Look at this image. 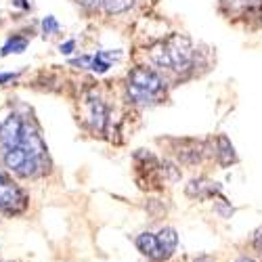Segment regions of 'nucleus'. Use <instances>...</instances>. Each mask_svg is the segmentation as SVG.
Instances as JSON below:
<instances>
[{"instance_id":"f257e3e1","label":"nucleus","mask_w":262,"mask_h":262,"mask_svg":"<svg viewBox=\"0 0 262 262\" xmlns=\"http://www.w3.org/2000/svg\"><path fill=\"white\" fill-rule=\"evenodd\" d=\"M147 65L160 72L170 86H177L198 76V70L202 68V51L189 36L172 32L147 47Z\"/></svg>"},{"instance_id":"f03ea898","label":"nucleus","mask_w":262,"mask_h":262,"mask_svg":"<svg viewBox=\"0 0 262 262\" xmlns=\"http://www.w3.org/2000/svg\"><path fill=\"white\" fill-rule=\"evenodd\" d=\"M170 82L149 65H135L124 80V99L130 107H156L170 95Z\"/></svg>"},{"instance_id":"7ed1b4c3","label":"nucleus","mask_w":262,"mask_h":262,"mask_svg":"<svg viewBox=\"0 0 262 262\" xmlns=\"http://www.w3.org/2000/svg\"><path fill=\"white\" fill-rule=\"evenodd\" d=\"M170 145L174 162L183 166H198L206 158H212V139H170Z\"/></svg>"},{"instance_id":"20e7f679","label":"nucleus","mask_w":262,"mask_h":262,"mask_svg":"<svg viewBox=\"0 0 262 262\" xmlns=\"http://www.w3.org/2000/svg\"><path fill=\"white\" fill-rule=\"evenodd\" d=\"M82 116H84L86 126H89L95 135H105L109 124H112V109L107 107L103 97L97 93H89L84 97Z\"/></svg>"},{"instance_id":"39448f33","label":"nucleus","mask_w":262,"mask_h":262,"mask_svg":"<svg viewBox=\"0 0 262 262\" xmlns=\"http://www.w3.org/2000/svg\"><path fill=\"white\" fill-rule=\"evenodd\" d=\"M3 162H5V166L11 172H15L17 177H21V179L36 177V174L42 172V170H45V166H47V160L34 158L21 145H15L9 151H5V154H3Z\"/></svg>"},{"instance_id":"423d86ee","label":"nucleus","mask_w":262,"mask_h":262,"mask_svg":"<svg viewBox=\"0 0 262 262\" xmlns=\"http://www.w3.org/2000/svg\"><path fill=\"white\" fill-rule=\"evenodd\" d=\"M218 11L229 21H244L262 17V0H218Z\"/></svg>"},{"instance_id":"0eeeda50","label":"nucleus","mask_w":262,"mask_h":262,"mask_svg":"<svg viewBox=\"0 0 262 262\" xmlns=\"http://www.w3.org/2000/svg\"><path fill=\"white\" fill-rule=\"evenodd\" d=\"M26 206V198L21 189L9 181L5 174H0V210L5 212H19Z\"/></svg>"},{"instance_id":"6e6552de","label":"nucleus","mask_w":262,"mask_h":262,"mask_svg":"<svg viewBox=\"0 0 262 262\" xmlns=\"http://www.w3.org/2000/svg\"><path fill=\"white\" fill-rule=\"evenodd\" d=\"M212 158L216 160V164L221 168H231L239 162L235 145L231 143V139L227 135H216L212 139Z\"/></svg>"},{"instance_id":"1a4fd4ad","label":"nucleus","mask_w":262,"mask_h":262,"mask_svg":"<svg viewBox=\"0 0 262 262\" xmlns=\"http://www.w3.org/2000/svg\"><path fill=\"white\" fill-rule=\"evenodd\" d=\"M185 195L191 200H198V202L214 200L216 195H221V187H218V183H214L206 177H198V179H191L185 185Z\"/></svg>"},{"instance_id":"9d476101","label":"nucleus","mask_w":262,"mask_h":262,"mask_svg":"<svg viewBox=\"0 0 262 262\" xmlns=\"http://www.w3.org/2000/svg\"><path fill=\"white\" fill-rule=\"evenodd\" d=\"M21 128H24V120L15 114L0 124V154H5V151H9L11 147L19 143Z\"/></svg>"},{"instance_id":"9b49d317","label":"nucleus","mask_w":262,"mask_h":262,"mask_svg":"<svg viewBox=\"0 0 262 262\" xmlns=\"http://www.w3.org/2000/svg\"><path fill=\"white\" fill-rule=\"evenodd\" d=\"M137 248H139L147 258L156 260V262L168 258V256L162 252V248H160V244H158V239H156L154 233H141V235L137 237Z\"/></svg>"},{"instance_id":"f8f14e48","label":"nucleus","mask_w":262,"mask_h":262,"mask_svg":"<svg viewBox=\"0 0 262 262\" xmlns=\"http://www.w3.org/2000/svg\"><path fill=\"white\" fill-rule=\"evenodd\" d=\"M156 239H158L162 252H164L168 258L174 254V250H177V246H179V235H177V231H174L172 227H164V229L156 235Z\"/></svg>"},{"instance_id":"ddd939ff","label":"nucleus","mask_w":262,"mask_h":262,"mask_svg":"<svg viewBox=\"0 0 262 262\" xmlns=\"http://www.w3.org/2000/svg\"><path fill=\"white\" fill-rule=\"evenodd\" d=\"M112 57L116 59L118 53H109V51H99L97 55L91 57V65L89 70H93L95 74H107L109 68H112Z\"/></svg>"},{"instance_id":"4468645a","label":"nucleus","mask_w":262,"mask_h":262,"mask_svg":"<svg viewBox=\"0 0 262 262\" xmlns=\"http://www.w3.org/2000/svg\"><path fill=\"white\" fill-rule=\"evenodd\" d=\"M137 5V0H103V11L109 17L124 15Z\"/></svg>"},{"instance_id":"2eb2a0df","label":"nucleus","mask_w":262,"mask_h":262,"mask_svg":"<svg viewBox=\"0 0 262 262\" xmlns=\"http://www.w3.org/2000/svg\"><path fill=\"white\" fill-rule=\"evenodd\" d=\"M26 49H28V40H26V38H21V36H13V38L7 40V45L3 47L0 55H3V57H9L11 53L19 55V53H24Z\"/></svg>"},{"instance_id":"dca6fc26","label":"nucleus","mask_w":262,"mask_h":262,"mask_svg":"<svg viewBox=\"0 0 262 262\" xmlns=\"http://www.w3.org/2000/svg\"><path fill=\"white\" fill-rule=\"evenodd\" d=\"M216 204H214V208H216V212L221 214L223 218H231V214H233V206H231V202L227 200V198H223V193L221 195H216Z\"/></svg>"},{"instance_id":"f3484780","label":"nucleus","mask_w":262,"mask_h":262,"mask_svg":"<svg viewBox=\"0 0 262 262\" xmlns=\"http://www.w3.org/2000/svg\"><path fill=\"white\" fill-rule=\"evenodd\" d=\"M42 32H45V36H53L59 32V24L57 19L53 15H47L45 19H42Z\"/></svg>"},{"instance_id":"a211bd4d","label":"nucleus","mask_w":262,"mask_h":262,"mask_svg":"<svg viewBox=\"0 0 262 262\" xmlns=\"http://www.w3.org/2000/svg\"><path fill=\"white\" fill-rule=\"evenodd\" d=\"M76 3L86 13H99V11H103V0H76Z\"/></svg>"},{"instance_id":"6ab92c4d","label":"nucleus","mask_w":262,"mask_h":262,"mask_svg":"<svg viewBox=\"0 0 262 262\" xmlns=\"http://www.w3.org/2000/svg\"><path fill=\"white\" fill-rule=\"evenodd\" d=\"M76 49V40H68V42H63V45H59V53L61 55H72Z\"/></svg>"},{"instance_id":"aec40b11","label":"nucleus","mask_w":262,"mask_h":262,"mask_svg":"<svg viewBox=\"0 0 262 262\" xmlns=\"http://www.w3.org/2000/svg\"><path fill=\"white\" fill-rule=\"evenodd\" d=\"M252 244H254V248H256L258 252H262V227H258V229L254 231V235H252Z\"/></svg>"},{"instance_id":"412c9836","label":"nucleus","mask_w":262,"mask_h":262,"mask_svg":"<svg viewBox=\"0 0 262 262\" xmlns=\"http://www.w3.org/2000/svg\"><path fill=\"white\" fill-rule=\"evenodd\" d=\"M13 5L19 7V9H30V3H28V0H13Z\"/></svg>"},{"instance_id":"4be33fe9","label":"nucleus","mask_w":262,"mask_h":262,"mask_svg":"<svg viewBox=\"0 0 262 262\" xmlns=\"http://www.w3.org/2000/svg\"><path fill=\"white\" fill-rule=\"evenodd\" d=\"M235 262H254L252 258H248V256H242V258H237Z\"/></svg>"},{"instance_id":"5701e85b","label":"nucleus","mask_w":262,"mask_h":262,"mask_svg":"<svg viewBox=\"0 0 262 262\" xmlns=\"http://www.w3.org/2000/svg\"><path fill=\"white\" fill-rule=\"evenodd\" d=\"M195 262H212V260L206 258V256H202V258H195Z\"/></svg>"}]
</instances>
